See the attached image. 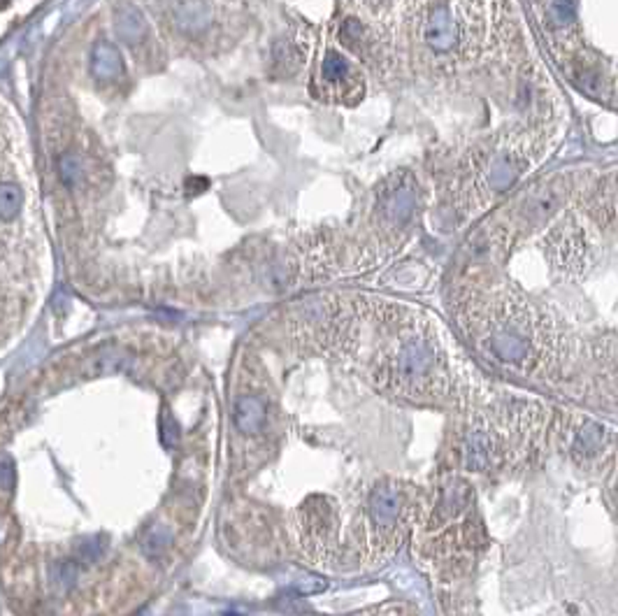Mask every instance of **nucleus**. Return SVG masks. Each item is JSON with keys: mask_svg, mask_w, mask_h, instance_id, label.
I'll list each match as a JSON object with an SVG mask.
<instances>
[{"mask_svg": "<svg viewBox=\"0 0 618 616\" xmlns=\"http://www.w3.org/2000/svg\"><path fill=\"white\" fill-rule=\"evenodd\" d=\"M382 379L391 391L409 398L434 396L439 391L437 354L428 340L418 335L407 337L389 356L382 368Z\"/></svg>", "mask_w": 618, "mask_h": 616, "instance_id": "f257e3e1", "label": "nucleus"}, {"mask_svg": "<svg viewBox=\"0 0 618 616\" xmlns=\"http://www.w3.org/2000/svg\"><path fill=\"white\" fill-rule=\"evenodd\" d=\"M400 512H402V493L396 486L382 484L372 491L370 496V517L377 528L391 530L398 524Z\"/></svg>", "mask_w": 618, "mask_h": 616, "instance_id": "f03ea898", "label": "nucleus"}, {"mask_svg": "<svg viewBox=\"0 0 618 616\" xmlns=\"http://www.w3.org/2000/svg\"><path fill=\"white\" fill-rule=\"evenodd\" d=\"M463 463L467 470L484 472L493 463V439L486 430L474 428L465 435L463 442Z\"/></svg>", "mask_w": 618, "mask_h": 616, "instance_id": "7ed1b4c3", "label": "nucleus"}, {"mask_svg": "<svg viewBox=\"0 0 618 616\" xmlns=\"http://www.w3.org/2000/svg\"><path fill=\"white\" fill-rule=\"evenodd\" d=\"M268 421V407L256 396H240L235 403V423L244 435H256Z\"/></svg>", "mask_w": 618, "mask_h": 616, "instance_id": "20e7f679", "label": "nucleus"}, {"mask_svg": "<svg viewBox=\"0 0 618 616\" xmlns=\"http://www.w3.org/2000/svg\"><path fill=\"white\" fill-rule=\"evenodd\" d=\"M91 72L93 77L103 79V82H112L124 72V60L121 54L114 44L110 42H98L91 51Z\"/></svg>", "mask_w": 618, "mask_h": 616, "instance_id": "39448f33", "label": "nucleus"}, {"mask_svg": "<svg viewBox=\"0 0 618 616\" xmlns=\"http://www.w3.org/2000/svg\"><path fill=\"white\" fill-rule=\"evenodd\" d=\"M604 444H607V430H604L600 423L586 421L581 425V430L576 432L572 442V453L579 460H588L597 456V453L604 449Z\"/></svg>", "mask_w": 618, "mask_h": 616, "instance_id": "423d86ee", "label": "nucleus"}, {"mask_svg": "<svg viewBox=\"0 0 618 616\" xmlns=\"http://www.w3.org/2000/svg\"><path fill=\"white\" fill-rule=\"evenodd\" d=\"M117 31L119 35L126 40V42L131 44H138L145 40L147 35V26H145V19H142L135 10H121L119 17H117Z\"/></svg>", "mask_w": 618, "mask_h": 616, "instance_id": "0eeeda50", "label": "nucleus"}, {"mask_svg": "<svg viewBox=\"0 0 618 616\" xmlns=\"http://www.w3.org/2000/svg\"><path fill=\"white\" fill-rule=\"evenodd\" d=\"M24 205V193L19 184L15 181H3L0 184V219L3 221H12L17 219V214L22 212Z\"/></svg>", "mask_w": 618, "mask_h": 616, "instance_id": "6e6552de", "label": "nucleus"}, {"mask_svg": "<svg viewBox=\"0 0 618 616\" xmlns=\"http://www.w3.org/2000/svg\"><path fill=\"white\" fill-rule=\"evenodd\" d=\"M170 530L163 526H154L152 530H147L145 540H142V549H145L147 556H161L163 551L170 546Z\"/></svg>", "mask_w": 618, "mask_h": 616, "instance_id": "1a4fd4ad", "label": "nucleus"}, {"mask_svg": "<svg viewBox=\"0 0 618 616\" xmlns=\"http://www.w3.org/2000/svg\"><path fill=\"white\" fill-rule=\"evenodd\" d=\"M58 177L67 188L77 186L81 181V161H79V156H74V154H63V156L58 159Z\"/></svg>", "mask_w": 618, "mask_h": 616, "instance_id": "9d476101", "label": "nucleus"}, {"mask_svg": "<svg viewBox=\"0 0 618 616\" xmlns=\"http://www.w3.org/2000/svg\"><path fill=\"white\" fill-rule=\"evenodd\" d=\"M74 579H77V567H74L72 560H63L51 570V581L60 588H67Z\"/></svg>", "mask_w": 618, "mask_h": 616, "instance_id": "9b49d317", "label": "nucleus"}, {"mask_svg": "<svg viewBox=\"0 0 618 616\" xmlns=\"http://www.w3.org/2000/svg\"><path fill=\"white\" fill-rule=\"evenodd\" d=\"M15 486H17V465H15V460L8 456V458L0 460V489L12 493Z\"/></svg>", "mask_w": 618, "mask_h": 616, "instance_id": "f8f14e48", "label": "nucleus"}, {"mask_svg": "<svg viewBox=\"0 0 618 616\" xmlns=\"http://www.w3.org/2000/svg\"><path fill=\"white\" fill-rule=\"evenodd\" d=\"M100 551H103V544H98V540H88L86 544L79 546V556L86 560V563H91V560H96L100 556Z\"/></svg>", "mask_w": 618, "mask_h": 616, "instance_id": "ddd939ff", "label": "nucleus"}]
</instances>
